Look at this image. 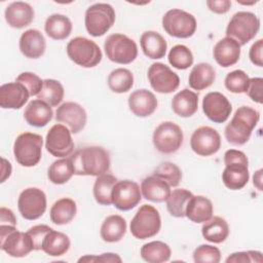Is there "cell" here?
I'll list each match as a JSON object with an SVG mask.
<instances>
[{
    "label": "cell",
    "mask_w": 263,
    "mask_h": 263,
    "mask_svg": "<svg viewBox=\"0 0 263 263\" xmlns=\"http://www.w3.org/2000/svg\"><path fill=\"white\" fill-rule=\"evenodd\" d=\"M74 174L99 177L106 174L111 164L109 152L100 146H89L77 150L71 157Z\"/></svg>",
    "instance_id": "cell-1"
},
{
    "label": "cell",
    "mask_w": 263,
    "mask_h": 263,
    "mask_svg": "<svg viewBox=\"0 0 263 263\" xmlns=\"http://www.w3.org/2000/svg\"><path fill=\"white\" fill-rule=\"evenodd\" d=\"M259 119L260 114L256 109L249 106L239 107L225 127L224 134L226 140L232 145L239 146L246 144Z\"/></svg>",
    "instance_id": "cell-2"
},
{
    "label": "cell",
    "mask_w": 263,
    "mask_h": 263,
    "mask_svg": "<svg viewBox=\"0 0 263 263\" xmlns=\"http://www.w3.org/2000/svg\"><path fill=\"white\" fill-rule=\"evenodd\" d=\"M225 168L222 181L230 190H239L249 182V160L242 151L229 149L224 154Z\"/></svg>",
    "instance_id": "cell-3"
},
{
    "label": "cell",
    "mask_w": 263,
    "mask_h": 263,
    "mask_svg": "<svg viewBox=\"0 0 263 263\" xmlns=\"http://www.w3.org/2000/svg\"><path fill=\"white\" fill-rule=\"evenodd\" d=\"M43 139L35 133H23L14 141L13 154L16 162L23 166L36 165L42 154Z\"/></svg>",
    "instance_id": "cell-4"
},
{
    "label": "cell",
    "mask_w": 263,
    "mask_h": 263,
    "mask_svg": "<svg viewBox=\"0 0 263 263\" xmlns=\"http://www.w3.org/2000/svg\"><path fill=\"white\" fill-rule=\"evenodd\" d=\"M259 29L260 20L255 13L238 11L232 15L227 25L226 37L234 39L241 46L255 38Z\"/></svg>",
    "instance_id": "cell-5"
},
{
    "label": "cell",
    "mask_w": 263,
    "mask_h": 263,
    "mask_svg": "<svg viewBox=\"0 0 263 263\" xmlns=\"http://www.w3.org/2000/svg\"><path fill=\"white\" fill-rule=\"evenodd\" d=\"M66 49L69 59L83 68L98 66L103 58L99 45L85 37H75L71 39Z\"/></svg>",
    "instance_id": "cell-6"
},
{
    "label": "cell",
    "mask_w": 263,
    "mask_h": 263,
    "mask_svg": "<svg viewBox=\"0 0 263 263\" xmlns=\"http://www.w3.org/2000/svg\"><path fill=\"white\" fill-rule=\"evenodd\" d=\"M161 227L159 212L150 204H143L132 219L129 229L138 239H146L156 235Z\"/></svg>",
    "instance_id": "cell-7"
},
{
    "label": "cell",
    "mask_w": 263,
    "mask_h": 263,
    "mask_svg": "<svg viewBox=\"0 0 263 263\" xmlns=\"http://www.w3.org/2000/svg\"><path fill=\"white\" fill-rule=\"evenodd\" d=\"M107 58L116 64L127 65L134 62L138 55L136 42L126 35L115 33L107 37L104 42Z\"/></svg>",
    "instance_id": "cell-8"
},
{
    "label": "cell",
    "mask_w": 263,
    "mask_h": 263,
    "mask_svg": "<svg viewBox=\"0 0 263 263\" xmlns=\"http://www.w3.org/2000/svg\"><path fill=\"white\" fill-rule=\"evenodd\" d=\"M0 248L14 258L25 257L34 250L29 234L11 225H0Z\"/></svg>",
    "instance_id": "cell-9"
},
{
    "label": "cell",
    "mask_w": 263,
    "mask_h": 263,
    "mask_svg": "<svg viewBox=\"0 0 263 263\" xmlns=\"http://www.w3.org/2000/svg\"><path fill=\"white\" fill-rule=\"evenodd\" d=\"M114 22L115 10L108 3H96L85 11V29L93 37L103 36L111 29Z\"/></svg>",
    "instance_id": "cell-10"
},
{
    "label": "cell",
    "mask_w": 263,
    "mask_h": 263,
    "mask_svg": "<svg viewBox=\"0 0 263 263\" xmlns=\"http://www.w3.org/2000/svg\"><path fill=\"white\" fill-rule=\"evenodd\" d=\"M195 17L182 9H170L162 16L163 30L176 38H189L196 31Z\"/></svg>",
    "instance_id": "cell-11"
},
{
    "label": "cell",
    "mask_w": 263,
    "mask_h": 263,
    "mask_svg": "<svg viewBox=\"0 0 263 263\" xmlns=\"http://www.w3.org/2000/svg\"><path fill=\"white\" fill-rule=\"evenodd\" d=\"M183 132L181 127L172 122H161L153 133L152 141L155 149L163 154L175 153L183 144Z\"/></svg>",
    "instance_id": "cell-12"
},
{
    "label": "cell",
    "mask_w": 263,
    "mask_h": 263,
    "mask_svg": "<svg viewBox=\"0 0 263 263\" xmlns=\"http://www.w3.org/2000/svg\"><path fill=\"white\" fill-rule=\"evenodd\" d=\"M20 214L26 220H36L46 211V195L39 188H27L17 199Z\"/></svg>",
    "instance_id": "cell-13"
},
{
    "label": "cell",
    "mask_w": 263,
    "mask_h": 263,
    "mask_svg": "<svg viewBox=\"0 0 263 263\" xmlns=\"http://www.w3.org/2000/svg\"><path fill=\"white\" fill-rule=\"evenodd\" d=\"M70 129L61 123L52 125L45 138V148L54 157L69 156L74 150Z\"/></svg>",
    "instance_id": "cell-14"
},
{
    "label": "cell",
    "mask_w": 263,
    "mask_h": 263,
    "mask_svg": "<svg viewBox=\"0 0 263 263\" xmlns=\"http://www.w3.org/2000/svg\"><path fill=\"white\" fill-rule=\"evenodd\" d=\"M142 199L140 186L130 180L117 181L112 191V203L119 211L134 209Z\"/></svg>",
    "instance_id": "cell-15"
},
{
    "label": "cell",
    "mask_w": 263,
    "mask_h": 263,
    "mask_svg": "<svg viewBox=\"0 0 263 263\" xmlns=\"http://www.w3.org/2000/svg\"><path fill=\"white\" fill-rule=\"evenodd\" d=\"M148 79L151 87L159 93H171L180 85V78L168 66L154 63L148 69Z\"/></svg>",
    "instance_id": "cell-16"
},
{
    "label": "cell",
    "mask_w": 263,
    "mask_h": 263,
    "mask_svg": "<svg viewBox=\"0 0 263 263\" xmlns=\"http://www.w3.org/2000/svg\"><path fill=\"white\" fill-rule=\"evenodd\" d=\"M190 147L199 156H210L219 151L221 137L215 128L200 126L193 132L190 139Z\"/></svg>",
    "instance_id": "cell-17"
},
{
    "label": "cell",
    "mask_w": 263,
    "mask_h": 263,
    "mask_svg": "<svg viewBox=\"0 0 263 263\" xmlns=\"http://www.w3.org/2000/svg\"><path fill=\"white\" fill-rule=\"evenodd\" d=\"M202 111L211 121L223 123L229 118L232 106L223 93L212 91L206 93L202 100Z\"/></svg>",
    "instance_id": "cell-18"
},
{
    "label": "cell",
    "mask_w": 263,
    "mask_h": 263,
    "mask_svg": "<svg viewBox=\"0 0 263 263\" xmlns=\"http://www.w3.org/2000/svg\"><path fill=\"white\" fill-rule=\"evenodd\" d=\"M55 120L68 126L72 134H78L86 124L87 115L84 108L75 102H66L58 107Z\"/></svg>",
    "instance_id": "cell-19"
},
{
    "label": "cell",
    "mask_w": 263,
    "mask_h": 263,
    "mask_svg": "<svg viewBox=\"0 0 263 263\" xmlns=\"http://www.w3.org/2000/svg\"><path fill=\"white\" fill-rule=\"evenodd\" d=\"M29 97V90L20 82H8L0 86V106L3 109H21Z\"/></svg>",
    "instance_id": "cell-20"
},
{
    "label": "cell",
    "mask_w": 263,
    "mask_h": 263,
    "mask_svg": "<svg viewBox=\"0 0 263 263\" xmlns=\"http://www.w3.org/2000/svg\"><path fill=\"white\" fill-rule=\"evenodd\" d=\"M129 110L138 117H147L157 108V99L148 89L142 88L133 91L128 97Z\"/></svg>",
    "instance_id": "cell-21"
},
{
    "label": "cell",
    "mask_w": 263,
    "mask_h": 263,
    "mask_svg": "<svg viewBox=\"0 0 263 263\" xmlns=\"http://www.w3.org/2000/svg\"><path fill=\"white\" fill-rule=\"evenodd\" d=\"M214 59L223 68L235 65L240 57V45L232 38L225 37L214 46Z\"/></svg>",
    "instance_id": "cell-22"
},
{
    "label": "cell",
    "mask_w": 263,
    "mask_h": 263,
    "mask_svg": "<svg viewBox=\"0 0 263 263\" xmlns=\"http://www.w3.org/2000/svg\"><path fill=\"white\" fill-rule=\"evenodd\" d=\"M45 48V38L40 31L29 29L21 35L20 50L26 58L39 59L44 54Z\"/></svg>",
    "instance_id": "cell-23"
},
{
    "label": "cell",
    "mask_w": 263,
    "mask_h": 263,
    "mask_svg": "<svg viewBox=\"0 0 263 263\" xmlns=\"http://www.w3.org/2000/svg\"><path fill=\"white\" fill-rule=\"evenodd\" d=\"M34 9L26 2L16 1L10 3L4 12L7 24L15 29L29 26L34 20Z\"/></svg>",
    "instance_id": "cell-24"
},
{
    "label": "cell",
    "mask_w": 263,
    "mask_h": 263,
    "mask_svg": "<svg viewBox=\"0 0 263 263\" xmlns=\"http://www.w3.org/2000/svg\"><path fill=\"white\" fill-rule=\"evenodd\" d=\"M52 116L51 106L39 99L31 101L24 111V118L27 123L35 127L45 126L52 119Z\"/></svg>",
    "instance_id": "cell-25"
},
{
    "label": "cell",
    "mask_w": 263,
    "mask_h": 263,
    "mask_svg": "<svg viewBox=\"0 0 263 263\" xmlns=\"http://www.w3.org/2000/svg\"><path fill=\"white\" fill-rule=\"evenodd\" d=\"M141 192L145 199L153 202L166 201L171 194L170 185L163 180L155 177H146L141 183Z\"/></svg>",
    "instance_id": "cell-26"
},
{
    "label": "cell",
    "mask_w": 263,
    "mask_h": 263,
    "mask_svg": "<svg viewBox=\"0 0 263 263\" xmlns=\"http://www.w3.org/2000/svg\"><path fill=\"white\" fill-rule=\"evenodd\" d=\"M185 217L194 223H204L213 217V203L202 195H193L186 206Z\"/></svg>",
    "instance_id": "cell-27"
},
{
    "label": "cell",
    "mask_w": 263,
    "mask_h": 263,
    "mask_svg": "<svg viewBox=\"0 0 263 263\" xmlns=\"http://www.w3.org/2000/svg\"><path fill=\"white\" fill-rule=\"evenodd\" d=\"M141 48L146 57L152 60L164 58L166 53L167 44L165 39L155 31H146L142 34L140 39Z\"/></svg>",
    "instance_id": "cell-28"
},
{
    "label": "cell",
    "mask_w": 263,
    "mask_h": 263,
    "mask_svg": "<svg viewBox=\"0 0 263 263\" xmlns=\"http://www.w3.org/2000/svg\"><path fill=\"white\" fill-rule=\"evenodd\" d=\"M172 109L180 117H190L198 109V95L194 91L184 88L172 100Z\"/></svg>",
    "instance_id": "cell-29"
},
{
    "label": "cell",
    "mask_w": 263,
    "mask_h": 263,
    "mask_svg": "<svg viewBox=\"0 0 263 263\" xmlns=\"http://www.w3.org/2000/svg\"><path fill=\"white\" fill-rule=\"evenodd\" d=\"M216 79V71L209 63H199L189 74V86L194 90H203L210 87Z\"/></svg>",
    "instance_id": "cell-30"
},
{
    "label": "cell",
    "mask_w": 263,
    "mask_h": 263,
    "mask_svg": "<svg viewBox=\"0 0 263 263\" xmlns=\"http://www.w3.org/2000/svg\"><path fill=\"white\" fill-rule=\"evenodd\" d=\"M201 234L203 238L210 242L221 243L225 241L229 235L228 223L222 217H212L202 225Z\"/></svg>",
    "instance_id": "cell-31"
},
{
    "label": "cell",
    "mask_w": 263,
    "mask_h": 263,
    "mask_svg": "<svg viewBox=\"0 0 263 263\" xmlns=\"http://www.w3.org/2000/svg\"><path fill=\"white\" fill-rule=\"evenodd\" d=\"M126 232V221L119 215H111L107 217L100 230L101 237L106 242L119 241Z\"/></svg>",
    "instance_id": "cell-32"
},
{
    "label": "cell",
    "mask_w": 263,
    "mask_h": 263,
    "mask_svg": "<svg viewBox=\"0 0 263 263\" xmlns=\"http://www.w3.org/2000/svg\"><path fill=\"white\" fill-rule=\"evenodd\" d=\"M44 30L51 39L64 40L68 38L72 32V23L68 16L54 13L46 18Z\"/></svg>",
    "instance_id": "cell-33"
},
{
    "label": "cell",
    "mask_w": 263,
    "mask_h": 263,
    "mask_svg": "<svg viewBox=\"0 0 263 263\" xmlns=\"http://www.w3.org/2000/svg\"><path fill=\"white\" fill-rule=\"evenodd\" d=\"M77 212L76 202L68 197L57 200L49 212L50 220L55 225H65L70 223Z\"/></svg>",
    "instance_id": "cell-34"
},
{
    "label": "cell",
    "mask_w": 263,
    "mask_h": 263,
    "mask_svg": "<svg viewBox=\"0 0 263 263\" xmlns=\"http://www.w3.org/2000/svg\"><path fill=\"white\" fill-rule=\"evenodd\" d=\"M70 239L63 232L51 229L42 242V251L51 257H60L70 249Z\"/></svg>",
    "instance_id": "cell-35"
},
{
    "label": "cell",
    "mask_w": 263,
    "mask_h": 263,
    "mask_svg": "<svg viewBox=\"0 0 263 263\" xmlns=\"http://www.w3.org/2000/svg\"><path fill=\"white\" fill-rule=\"evenodd\" d=\"M117 179L113 175L104 174L97 178L93 184V197L99 204L110 205L112 204V191Z\"/></svg>",
    "instance_id": "cell-36"
},
{
    "label": "cell",
    "mask_w": 263,
    "mask_h": 263,
    "mask_svg": "<svg viewBox=\"0 0 263 263\" xmlns=\"http://www.w3.org/2000/svg\"><path fill=\"white\" fill-rule=\"evenodd\" d=\"M171 248L167 243L154 240L145 243L141 248V257L148 263H162L171 258Z\"/></svg>",
    "instance_id": "cell-37"
},
{
    "label": "cell",
    "mask_w": 263,
    "mask_h": 263,
    "mask_svg": "<svg viewBox=\"0 0 263 263\" xmlns=\"http://www.w3.org/2000/svg\"><path fill=\"white\" fill-rule=\"evenodd\" d=\"M74 174V167L71 158H61L53 161L47 171V178L57 185L67 183Z\"/></svg>",
    "instance_id": "cell-38"
},
{
    "label": "cell",
    "mask_w": 263,
    "mask_h": 263,
    "mask_svg": "<svg viewBox=\"0 0 263 263\" xmlns=\"http://www.w3.org/2000/svg\"><path fill=\"white\" fill-rule=\"evenodd\" d=\"M192 196V192L186 189L173 190L166 199V208L168 213L176 218L185 217L186 206Z\"/></svg>",
    "instance_id": "cell-39"
},
{
    "label": "cell",
    "mask_w": 263,
    "mask_h": 263,
    "mask_svg": "<svg viewBox=\"0 0 263 263\" xmlns=\"http://www.w3.org/2000/svg\"><path fill=\"white\" fill-rule=\"evenodd\" d=\"M108 86L116 93H123L128 91L134 85V75L125 68H117L113 70L108 76Z\"/></svg>",
    "instance_id": "cell-40"
},
{
    "label": "cell",
    "mask_w": 263,
    "mask_h": 263,
    "mask_svg": "<svg viewBox=\"0 0 263 263\" xmlns=\"http://www.w3.org/2000/svg\"><path fill=\"white\" fill-rule=\"evenodd\" d=\"M64 87L62 83L54 79H45L43 80V86L41 91L38 93L37 98L44 101L51 107H55L64 99Z\"/></svg>",
    "instance_id": "cell-41"
},
{
    "label": "cell",
    "mask_w": 263,
    "mask_h": 263,
    "mask_svg": "<svg viewBox=\"0 0 263 263\" xmlns=\"http://www.w3.org/2000/svg\"><path fill=\"white\" fill-rule=\"evenodd\" d=\"M167 59L168 63L178 70L188 69L193 64V54L191 50L183 44H178L172 47Z\"/></svg>",
    "instance_id": "cell-42"
},
{
    "label": "cell",
    "mask_w": 263,
    "mask_h": 263,
    "mask_svg": "<svg viewBox=\"0 0 263 263\" xmlns=\"http://www.w3.org/2000/svg\"><path fill=\"white\" fill-rule=\"evenodd\" d=\"M153 176L166 182L170 187H177L182 179V172L178 165L173 162H161L153 172Z\"/></svg>",
    "instance_id": "cell-43"
},
{
    "label": "cell",
    "mask_w": 263,
    "mask_h": 263,
    "mask_svg": "<svg viewBox=\"0 0 263 263\" xmlns=\"http://www.w3.org/2000/svg\"><path fill=\"white\" fill-rule=\"evenodd\" d=\"M224 84L233 93H246L249 88L250 77L242 70H234L226 75Z\"/></svg>",
    "instance_id": "cell-44"
},
{
    "label": "cell",
    "mask_w": 263,
    "mask_h": 263,
    "mask_svg": "<svg viewBox=\"0 0 263 263\" xmlns=\"http://www.w3.org/2000/svg\"><path fill=\"white\" fill-rule=\"evenodd\" d=\"M193 260L196 263H218L221 260V252L217 247L200 245L193 252Z\"/></svg>",
    "instance_id": "cell-45"
},
{
    "label": "cell",
    "mask_w": 263,
    "mask_h": 263,
    "mask_svg": "<svg viewBox=\"0 0 263 263\" xmlns=\"http://www.w3.org/2000/svg\"><path fill=\"white\" fill-rule=\"evenodd\" d=\"M16 82H20L22 84H24L27 89L30 92V96H38V93L41 91L42 86H43V80H41V78L36 75L35 73L32 72H24L21 73L16 79Z\"/></svg>",
    "instance_id": "cell-46"
},
{
    "label": "cell",
    "mask_w": 263,
    "mask_h": 263,
    "mask_svg": "<svg viewBox=\"0 0 263 263\" xmlns=\"http://www.w3.org/2000/svg\"><path fill=\"white\" fill-rule=\"evenodd\" d=\"M51 229H52L51 227L41 224V225H35V226L31 227L27 231V233L29 234V236L33 242L34 251H39L42 249V242H43L45 236L47 235V233Z\"/></svg>",
    "instance_id": "cell-47"
},
{
    "label": "cell",
    "mask_w": 263,
    "mask_h": 263,
    "mask_svg": "<svg viewBox=\"0 0 263 263\" xmlns=\"http://www.w3.org/2000/svg\"><path fill=\"white\" fill-rule=\"evenodd\" d=\"M262 253L259 251L236 252L226 258V263H247V262H262Z\"/></svg>",
    "instance_id": "cell-48"
},
{
    "label": "cell",
    "mask_w": 263,
    "mask_h": 263,
    "mask_svg": "<svg viewBox=\"0 0 263 263\" xmlns=\"http://www.w3.org/2000/svg\"><path fill=\"white\" fill-rule=\"evenodd\" d=\"M262 88H263V79L261 77H254L250 78L249 88L246 93L252 99V101L262 104Z\"/></svg>",
    "instance_id": "cell-49"
},
{
    "label": "cell",
    "mask_w": 263,
    "mask_h": 263,
    "mask_svg": "<svg viewBox=\"0 0 263 263\" xmlns=\"http://www.w3.org/2000/svg\"><path fill=\"white\" fill-rule=\"evenodd\" d=\"M121 258L114 253H104L100 256L86 255L81 257L78 262H121Z\"/></svg>",
    "instance_id": "cell-50"
},
{
    "label": "cell",
    "mask_w": 263,
    "mask_h": 263,
    "mask_svg": "<svg viewBox=\"0 0 263 263\" xmlns=\"http://www.w3.org/2000/svg\"><path fill=\"white\" fill-rule=\"evenodd\" d=\"M262 50H263V40L259 39L257 40L250 48L249 57L251 62L258 67L263 66V57H262Z\"/></svg>",
    "instance_id": "cell-51"
},
{
    "label": "cell",
    "mask_w": 263,
    "mask_h": 263,
    "mask_svg": "<svg viewBox=\"0 0 263 263\" xmlns=\"http://www.w3.org/2000/svg\"><path fill=\"white\" fill-rule=\"evenodd\" d=\"M205 3L211 11L218 14L228 12L231 7V1L229 0H208Z\"/></svg>",
    "instance_id": "cell-52"
},
{
    "label": "cell",
    "mask_w": 263,
    "mask_h": 263,
    "mask_svg": "<svg viewBox=\"0 0 263 263\" xmlns=\"http://www.w3.org/2000/svg\"><path fill=\"white\" fill-rule=\"evenodd\" d=\"M0 224L1 225H11L16 226V218L13 212L9 209L2 206L0 209Z\"/></svg>",
    "instance_id": "cell-53"
},
{
    "label": "cell",
    "mask_w": 263,
    "mask_h": 263,
    "mask_svg": "<svg viewBox=\"0 0 263 263\" xmlns=\"http://www.w3.org/2000/svg\"><path fill=\"white\" fill-rule=\"evenodd\" d=\"M11 174V164L5 158H2V176H1V183L5 182L7 178H9Z\"/></svg>",
    "instance_id": "cell-54"
},
{
    "label": "cell",
    "mask_w": 263,
    "mask_h": 263,
    "mask_svg": "<svg viewBox=\"0 0 263 263\" xmlns=\"http://www.w3.org/2000/svg\"><path fill=\"white\" fill-rule=\"evenodd\" d=\"M262 176V170H259L258 172H256L254 174V177H253V181H254V185L259 189V190H262V186H261V178Z\"/></svg>",
    "instance_id": "cell-55"
}]
</instances>
